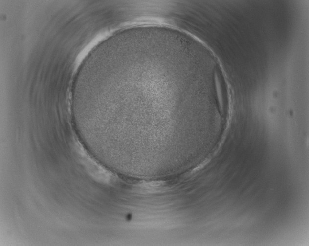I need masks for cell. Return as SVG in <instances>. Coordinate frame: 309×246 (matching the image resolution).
Returning a JSON list of instances; mask_svg holds the SVG:
<instances>
[{"mask_svg": "<svg viewBox=\"0 0 309 246\" xmlns=\"http://www.w3.org/2000/svg\"><path fill=\"white\" fill-rule=\"evenodd\" d=\"M72 147L79 162L95 181L107 185L114 183L115 180L114 174L97 161L76 136L72 139Z\"/></svg>", "mask_w": 309, "mask_h": 246, "instance_id": "1", "label": "cell"}]
</instances>
